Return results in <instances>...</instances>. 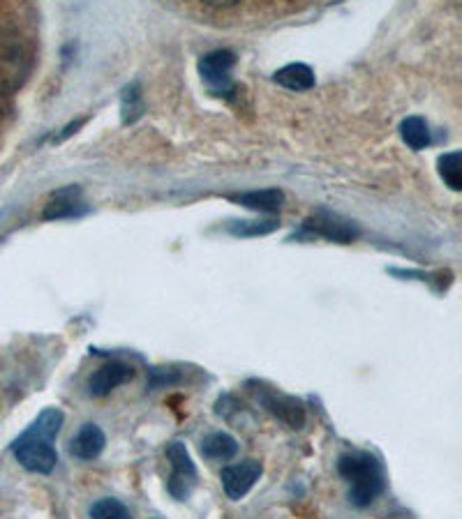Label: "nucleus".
I'll return each instance as SVG.
<instances>
[{
	"label": "nucleus",
	"mask_w": 462,
	"mask_h": 519,
	"mask_svg": "<svg viewBox=\"0 0 462 519\" xmlns=\"http://www.w3.org/2000/svg\"><path fill=\"white\" fill-rule=\"evenodd\" d=\"M63 423L65 413L61 409H56V406H49V409H44L40 416L33 420V425L12 443V453L26 471L49 476V473L56 469L58 453L54 443Z\"/></svg>",
	"instance_id": "obj_1"
},
{
	"label": "nucleus",
	"mask_w": 462,
	"mask_h": 519,
	"mask_svg": "<svg viewBox=\"0 0 462 519\" xmlns=\"http://www.w3.org/2000/svg\"><path fill=\"white\" fill-rule=\"evenodd\" d=\"M338 471L349 483V501L356 508H368L386 490L384 466L370 453H345L338 460Z\"/></svg>",
	"instance_id": "obj_2"
},
{
	"label": "nucleus",
	"mask_w": 462,
	"mask_h": 519,
	"mask_svg": "<svg viewBox=\"0 0 462 519\" xmlns=\"http://www.w3.org/2000/svg\"><path fill=\"white\" fill-rule=\"evenodd\" d=\"M167 460L171 462V478H169V494L178 501H185L197 485V466L192 462L188 448L181 441L167 443L165 450Z\"/></svg>",
	"instance_id": "obj_3"
},
{
	"label": "nucleus",
	"mask_w": 462,
	"mask_h": 519,
	"mask_svg": "<svg viewBox=\"0 0 462 519\" xmlns=\"http://www.w3.org/2000/svg\"><path fill=\"white\" fill-rule=\"evenodd\" d=\"M236 65V54L229 49H215L211 54L199 58V74L206 81V86L218 95H227L234 90L231 72Z\"/></svg>",
	"instance_id": "obj_4"
},
{
	"label": "nucleus",
	"mask_w": 462,
	"mask_h": 519,
	"mask_svg": "<svg viewBox=\"0 0 462 519\" xmlns=\"http://www.w3.org/2000/svg\"><path fill=\"white\" fill-rule=\"evenodd\" d=\"M303 229L315 233L319 238L333 240V243H340V245L354 243V240L361 236L359 224L352 220H345L342 215L329 213V210H317L315 215H310L308 220L303 222Z\"/></svg>",
	"instance_id": "obj_5"
},
{
	"label": "nucleus",
	"mask_w": 462,
	"mask_h": 519,
	"mask_svg": "<svg viewBox=\"0 0 462 519\" xmlns=\"http://www.w3.org/2000/svg\"><path fill=\"white\" fill-rule=\"evenodd\" d=\"M262 464L257 460H245L241 464H229L222 469L220 480L222 490L231 501H241L248 494L259 478H262Z\"/></svg>",
	"instance_id": "obj_6"
},
{
	"label": "nucleus",
	"mask_w": 462,
	"mask_h": 519,
	"mask_svg": "<svg viewBox=\"0 0 462 519\" xmlns=\"http://www.w3.org/2000/svg\"><path fill=\"white\" fill-rule=\"evenodd\" d=\"M257 397L271 416L282 420L292 430H301L305 425V406L296 397L278 393V390H257Z\"/></svg>",
	"instance_id": "obj_7"
},
{
	"label": "nucleus",
	"mask_w": 462,
	"mask_h": 519,
	"mask_svg": "<svg viewBox=\"0 0 462 519\" xmlns=\"http://www.w3.org/2000/svg\"><path fill=\"white\" fill-rule=\"evenodd\" d=\"M134 379V370L123 363V360H109L107 365H102L91 379H88V395L91 397H107L111 390H116L123 383Z\"/></svg>",
	"instance_id": "obj_8"
},
{
	"label": "nucleus",
	"mask_w": 462,
	"mask_h": 519,
	"mask_svg": "<svg viewBox=\"0 0 462 519\" xmlns=\"http://www.w3.org/2000/svg\"><path fill=\"white\" fill-rule=\"evenodd\" d=\"M86 213L84 194H81L79 185H67L58 190L54 197L44 206L42 217L44 220H67V217H79Z\"/></svg>",
	"instance_id": "obj_9"
},
{
	"label": "nucleus",
	"mask_w": 462,
	"mask_h": 519,
	"mask_svg": "<svg viewBox=\"0 0 462 519\" xmlns=\"http://www.w3.org/2000/svg\"><path fill=\"white\" fill-rule=\"evenodd\" d=\"M104 446H107V436H104V432L98 425L86 423L70 441V453L77 457V460L91 462V460H98Z\"/></svg>",
	"instance_id": "obj_10"
},
{
	"label": "nucleus",
	"mask_w": 462,
	"mask_h": 519,
	"mask_svg": "<svg viewBox=\"0 0 462 519\" xmlns=\"http://www.w3.org/2000/svg\"><path fill=\"white\" fill-rule=\"evenodd\" d=\"M238 206L255 210V213H266L273 215L285 206V192L278 190V187H271V190H255V192H243V194H231L229 197Z\"/></svg>",
	"instance_id": "obj_11"
},
{
	"label": "nucleus",
	"mask_w": 462,
	"mask_h": 519,
	"mask_svg": "<svg viewBox=\"0 0 462 519\" xmlns=\"http://www.w3.org/2000/svg\"><path fill=\"white\" fill-rule=\"evenodd\" d=\"M273 81L282 88L294 90V93H303V90L315 86V72L305 63H289L273 74Z\"/></svg>",
	"instance_id": "obj_12"
},
{
	"label": "nucleus",
	"mask_w": 462,
	"mask_h": 519,
	"mask_svg": "<svg viewBox=\"0 0 462 519\" xmlns=\"http://www.w3.org/2000/svg\"><path fill=\"white\" fill-rule=\"evenodd\" d=\"M236 453H238V441L227 432H213L201 441V455H204L206 460L229 462L234 460Z\"/></svg>",
	"instance_id": "obj_13"
},
{
	"label": "nucleus",
	"mask_w": 462,
	"mask_h": 519,
	"mask_svg": "<svg viewBox=\"0 0 462 519\" xmlns=\"http://www.w3.org/2000/svg\"><path fill=\"white\" fill-rule=\"evenodd\" d=\"M400 137L412 150H423L430 146V127L426 118L409 116L400 123Z\"/></svg>",
	"instance_id": "obj_14"
},
{
	"label": "nucleus",
	"mask_w": 462,
	"mask_h": 519,
	"mask_svg": "<svg viewBox=\"0 0 462 519\" xmlns=\"http://www.w3.org/2000/svg\"><path fill=\"white\" fill-rule=\"evenodd\" d=\"M225 229L236 238H259L278 231L280 222L278 220H234L229 222Z\"/></svg>",
	"instance_id": "obj_15"
},
{
	"label": "nucleus",
	"mask_w": 462,
	"mask_h": 519,
	"mask_svg": "<svg viewBox=\"0 0 462 519\" xmlns=\"http://www.w3.org/2000/svg\"><path fill=\"white\" fill-rule=\"evenodd\" d=\"M439 176L446 185L451 187L453 192L462 190V153L460 150H451V153H444L437 160Z\"/></svg>",
	"instance_id": "obj_16"
},
{
	"label": "nucleus",
	"mask_w": 462,
	"mask_h": 519,
	"mask_svg": "<svg viewBox=\"0 0 462 519\" xmlns=\"http://www.w3.org/2000/svg\"><path fill=\"white\" fill-rule=\"evenodd\" d=\"M144 116V97H141V86L130 84L121 93V118L123 125H132Z\"/></svg>",
	"instance_id": "obj_17"
},
{
	"label": "nucleus",
	"mask_w": 462,
	"mask_h": 519,
	"mask_svg": "<svg viewBox=\"0 0 462 519\" xmlns=\"http://www.w3.org/2000/svg\"><path fill=\"white\" fill-rule=\"evenodd\" d=\"M91 519H130V510L118 499H100L91 506Z\"/></svg>",
	"instance_id": "obj_18"
},
{
	"label": "nucleus",
	"mask_w": 462,
	"mask_h": 519,
	"mask_svg": "<svg viewBox=\"0 0 462 519\" xmlns=\"http://www.w3.org/2000/svg\"><path fill=\"white\" fill-rule=\"evenodd\" d=\"M86 125V118H79V120H74V123H70V125H67L65 127V130L61 132V134H58V137L54 139L56 141V144H61V141H65L67 137H72V134L74 132H77L79 130V127H84Z\"/></svg>",
	"instance_id": "obj_19"
}]
</instances>
